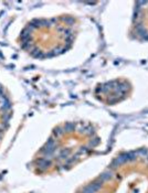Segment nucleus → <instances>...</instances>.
I'll list each match as a JSON object with an SVG mask.
<instances>
[{"instance_id": "obj_1", "label": "nucleus", "mask_w": 148, "mask_h": 193, "mask_svg": "<svg viewBox=\"0 0 148 193\" xmlns=\"http://www.w3.org/2000/svg\"><path fill=\"white\" fill-rule=\"evenodd\" d=\"M38 167H39L41 170H45V169H48L49 167L51 166V161H49L48 159H40L38 160Z\"/></svg>"}, {"instance_id": "obj_2", "label": "nucleus", "mask_w": 148, "mask_h": 193, "mask_svg": "<svg viewBox=\"0 0 148 193\" xmlns=\"http://www.w3.org/2000/svg\"><path fill=\"white\" fill-rule=\"evenodd\" d=\"M110 178H112V173H110L109 171H107V172H104L103 174H101V177H99V181L104 182V181H106V180H109Z\"/></svg>"}, {"instance_id": "obj_3", "label": "nucleus", "mask_w": 148, "mask_h": 193, "mask_svg": "<svg viewBox=\"0 0 148 193\" xmlns=\"http://www.w3.org/2000/svg\"><path fill=\"white\" fill-rule=\"evenodd\" d=\"M74 124H66L65 126H64V130L65 131H71V130H73V129H74Z\"/></svg>"}, {"instance_id": "obj_4", "label": "nucleus", "mask_w": 148, "mask_h": 193, "mask_svg": "<svg viewBox=\"0 0 148 193\" xmlns=\"http://www.w3.org/2000/svg\"><path fill=\"white\" fill-rule=\"evenodd\" d=\"M62 133H63V131H62V129H61V128H56V129L54 130V135H56V136L62 135Z\"/></svg>"}]
</instances>
